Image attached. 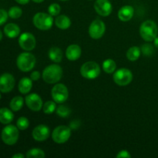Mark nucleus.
<instances>
[{"label": "nucleus", "instance_id": "nucleus-1", "mask_svg": "<svg viewBox=\"0 0 158 158\" xmlns=\"http://www.w3.org/2000/svg\"><path fill=\"white\" fill-rule=\"evenodd\" d=\"M63 77V69L57 64H52L44 69L43 72V79L49 84L56 83Z\"/></svg>", "mask_w": 158, "mask_h": 158}, {"label": "nucleus", "instance_id": "nucleus-2", "mask_svg": "<svg viewBox=\"0 0 158 158\" xmlns=\"http://www.w3.org/2000/svg\"><path fill=\"white\" fill-rule=\"evenodd\" d=\"M158 28L157 24L152 20H146L140 27V35L147 42L154 41L157 36Z\"/></svg>", "mask_w": 158, "mask_h": 158}, {"label": "nucleus", "instance_id": "nucleus-3", "mask_svg": "<svg viewBox=\"0 0 158 158\" xmlns=\"http://www.w3.org/2000/svg\"><path fill=\"white\" fill-rule=\"evenodd\" d=\"M36 60L35 57L30 52H22L18 56L16 60V65L19 69L23 72H29L35 66Z\"/></svg>", "mask_w": 158, "mask_h": 158}, {"label": "nucleus", "instance_id": "nucleus-4", "mask_svg": "<svg viewBox=\"0 0 158 158\" xmlns=\"http://www.w3.org/2000/svg\"><path fill=\"white\" fill-rule=\"evenodd\" d=\"M33 24L40 30H48L53 25V18L50 14L38 12L33 17Z\"/></svg>", "mask_w": 158, "mask_h": 158}, {"label": "nucleus", "instance_id": "nucleus-5", "mask_svg": "<svg viewBox=\"0 0 158 158\" xmlns=\"http://www.w3.org/2000/svg\"><path fill=\"white\" fill-rule=\"evenodd\" d=\"M19 137V128L14 125H7L2 131L1 138L2 141L7 145L15 144L18 141Z\"/></svg>", "mask_w": 158, "mask_h": 158}, {"label": "nucleus", "instance_id": "nucleus-6", "mask_svg": "<svg viewBox=\"0 0 158 158\" xmlns=\"http://www.w3.org/2000/svg\"><path fill=\"white\" fill-rule=\"evenodd\" d=\"M82 77L88 80H94L100 74V67L96 62H86L80 68Z\"/></svg>", "mask_w": 158, "mask_h": 158}, {"label": "nucleus", "instance_id": "nucleus-7", "mask_svg": "<svg viewBox=\"0 0 158 158\" xmlns=\"http://www.w3.org/2000/svg\"><path fill=\"white\" fill-rule=\"evenodd\" d=\"M133 80V74L130 69L121 68L117 69L114 73V81L120 86H127Z\"/></svg>", "mask_w": 158, "mask_h": 158}, {"label": "nucleus", "instance_id": "nucleus-8", "mask_svg": "<svg viewBox=\"0 0 158 158\" xmlns=\"http://www.w3.org/2000/svg\"><path fill=\"white\" fill-rule=\"evenodd\" d=\"M71 136V129L67 126L60 125L56 127L52 133V138L56 143H64Z\"/></svg>", "mask_w": 158, "mask_h": 158}, {"label": "nucleus", "instance_id": "nucleus-9", "mask_svg": "<svg viewBox=\"0 0 158 158\" xmlns=\"http://www.w3.org/2000/svg\"><path fill=\"white\" fill-rule=\"evenodd\" d=\"M52 100L57 103H63L69 97V91L67 87L63 83H57L52 87L51 91Z\"/></svg>", "mask_w": 158, "mask_h": 158}, {"label": "nucleus", "instance_id": "nucleus-10", "mask_svg": "<svg viewBox=\"0 0 158 158\" xmlns=\"http://www.w3.org/2000/svg\"><path fill=\"white\" fill-rule=\"evenodd\" d=\"M106 26L100 19H95L91 23L89 27V35L94 40L100 39L105 33Z\"/></svg>", "mask_w": 158, "mask_h": 158}, {"label": "nucleus", "instance_id": "nucleus-11", "mask_svg": "<svg viewBox=\"0 0 158 158\" xmlns=\"http://www.w3.org/2000/svg\"><path fill=\"white\" fill-rule=\"evenodd\" d=\"M19 45L26 51H31L35 49L36 40L35 36L30 32H23L19 38Z\"/></svg>", "mask_w": 158, "mask_h": 158}, {"label": "nucleus", "instance_id": "nucleus-12", "mask_svg": "<svg viewBox=\"0 0 158 158\" xmlns=\"http://www.w3.org/2000/svg\"><path fill=\"white\" fill-rule=\"evenodd\" d=\"M15 80L13 76L10 73H3L0 76V91L2 93H9L15 86Z\"/></svg>", "mask_w": 158, "mask_h": 158}, {"label": "nucleus", "instance_id": "nucleus-13", "mask_svg": "<svg viewBox=\"0 0 158 158\" xmlns=\"http://www.w3.org/2000/svg\"><path fill=\"white\" fill-rule=\"evenodd\" d=\"M25 102L28 108L35 112L41 110L43 106V100L37 94H30L26 96Z\"/></svg>", "mask_w": 158, "mask_h": 158}, {"label": "nucleus", "instance_id": "nucleus-14", "mask_svg": "<svg viewBox=\"0 0 158 158\" xmlns=\"http://www.w3.org/2000/svg\"><path fill=\"white\" fill-rule=\"evenodd\" d=\"M94 9L98 15L106 17L112 12L113 6L110 0H96Z\"/></svg>", "mask_w": 158, "mask_h": 158}, {"label": "nucleus", "instance_id": "nucleus-15", "mask_svg": "<svg viewBox=\"0 0 158 158\" xmlns=\"http://www.w3.org/2000/svg\"><path fill=\"white\" fill-rule=\"evenodd\" d=\"M32 137L36 141H45L50 135V130L46 125L40 124L35 127L32 133Z\"/></svg>", "mask_w": 158, "mask_h": 158}, {"label": "nucleus", "instance_id": "nucleus-16", "mask_svg": "<svg viewBox=\"0 0 158 158\" xmlns=\"http://www.w3.org/2000/svg\"><path fill=\"white\" fill-rule=\"evenodd\" d=\"M82 50L77 44L69 45L66 50V56L69 61H76L81 56Z\"/></svg>", "mask_w": 158, "mask_h": 158}, {"label": "nucleus", "instance_id": "nucleus-17", "mask_svg": "<svg viewBox=\"0 0 158 158\" xmlns=\"http://www.w3.org/2000/svg\"><path fill=\"white\" fill-rule=\"evenodd\" d=\"M134 9L131 6H124L120 9L118 12V18L122 22H128L133 18Z\"/></svg>", "mask_w": 158, "mask_h": 158}, {"label": "nucleus", "instance_id": "nucleus-18", "mask_svg": "<svg viewBox=\"0 0 158 158\" xmlns=\"http://www.w3.org/2000/svg\"><path fill=\"white\" fill-rule=\"evenodd\" d=\"M4 33L10 39L16 38L20 34L19 26L15 23H8L4 27Z\"/></svg>", "mask_w": 158, "mask_h": 158}, {"label": "nucleus", "instance_id": "nucleus-19", "mask_svg": "<svg viewBox=\"0 0 158 158\" xmlns=\"http://www.w3.org/2000/svg\"><path fill=\"white\" fill-rule=\"evenodd\" d=\"M12 110L6 107L0 108V123L2 124H9L13 120L14 115Z\"/></svg>", "mask_w": 158, "mask_h": 158}, {"label": "nucleus", "instance_id": "nucleus-20", "mask_svg": "<svg viewBox=\"0 0 158 158\" xmlns=\"http://www.w3.org/2000/svg\"><path fill=\"white\" fill-rule=\"evenodd\" d=\"M32 87V80L28 77H23L19 80L18 84L19 90L21 94H27Z\"/></svg>", "mask_w": 158, "mask_h": 158}, {"label": "nucleus", "instance_id": "nucleus-21", "mask_svg": "<svg viewBox=\"0 0 158 158\" xmlns=\"http://www.w3.org/2000/svg\"><path fill=\"white\" fill-rule=\"evenodd\" d=\"M55 24L59 29L62 30H65L70 27L71 20L67 15H57L55 19Z\"/></svg>", "mask_w": 158, "mask_h": 158}, {"label": "nucleus", "instance_id": "nucleus-22", "mask_svg": "<svg viewBox=\"0 0 158 158\" xmlns=\"http://www.w3.org/2000/svg\"><path fill=\"white\" fill-rule=\"evenodd\" d=\"M48 56H49V58L52 62L56 63H59L62 61V59H63V52L59 47L53 46V47H51L49 49Z\"/></svg>", "mask_w": 158, "mask_h": 158}, {"label": "nucleus", "instance_id": "nucleus-23", "mask_svg": "<svg viewBox=\"0 0 158 158\" xmlns=\"http://www.w3.org/2000/svg\"><path fill=\"white\" fill-rule=\"evenodd\" d=\"M23 103H24V99L20 96H16L12 99L10 103H9V106L12 111L16 112L22 109V107L23 106Z\"/></svg>", "mask_w": 158, "mask_h": 158}, {"label": "nucleus", "instance_id": "nucleus-24", "mask_svg": "<svg viewBox=\"0 0 158 158\" xmlns=\"http://www.w3.org/2000/svg\"><path fill=\"white\" fill-rule=\"evenodd\" d=\"M141 54V49L138 46H132L127 52V58L130 61H136L139 59Z\"/></svg>", "mask_w": 158, "mask_h": 158}, {"label": "nucleus", "instance_id": "nucleus-25", "mask_svg": "<svg viewBox=\"0 0 158 158\" xmlns=\"http://www.w3.org/2000/svg\"><path fill=\"white\" fill-rule=\"evenodd\" d=\"M103 69L104 70V72H106V73H113L115 72L116 69H117V63H115V61L114 60L107 59V60L103 61Z\"/></svg>", "mask_w": 158, "mask_h": 158}, {"label": "nucleus", "instance_id": "nucleus-26", "mask_svg": "<svg viewBox=\"0 0 158 158\" xmlns=\"http://www.w3.org/2000/svg\"><path fill=\"white\" fill-rule=\"evenodd\" d=\"M46 157L44 151L39 148H32L29 150L26 153L27 158H44Z\"/></svg>", "mask_w": 158, "mask_h": 158}, {"label": "nucleus", "instance_id": "nucleus-27", "mask_svg": "<svg viewBox=\"0 0 158 158\" xmlns=\"http://www.w3.org/2000/svg\"><path fill=\"white\" fill-rule=\"evenodd\" d=\"M56 110V104L54 100L46 102L43 106V110L46 114H52Z\"/></svg>", "mask_w": 158, "mask_h": 158}, {"label": "nucleus", "instance_id": "nucleus-28", "mask_svg": "<svg viewBox=\"0 0 158 158\" xmlns=\"http://www.w3.org/2000/svg\"><path fill=\"white\" fill-rule=\"evenodd\" d=\"M8 14H9V17L15 19H19L21 16L22 14H23V11H22L21 8L18 7V6H12L9 9Z\"/></svg>", "mask_w": 158, "mask_h": 158}, {"label": "nucleus", "instance_id": "nucleus-29", "mask_svg": "<svg viewBox=\"0 0 158 158\" xmlns=\"http://www.w3.org/2000/svg\"><path fill=\"white\" fill-rule=\"evenodd\" d=\"M70 113L71 110L68 106H64V105H60L56 109L57 115L60 117H63V118H66V117H69Z\"/></svg>", "mask_w": 158, "mask_h": 158}, {"label": "nucleus", "instance_id": "nucleus-30", "mask_svg": "<svg viewBox=\"0 0 158 158\" xmlns=\"http://www.w3.org/2000/svg\"><path fill=\"white\" fill-rule=\"evenodd\" d=\"M29 126V121L26 117H21L17 120L16 121V127L19 128V130L21 131H25L27 129Z\"/></svg>", "mask_w": 158, "mask_h": 158}, {"label": "nucleus", "instance_id": "nucleus-31", "mask_svg": "<svg viewBox=\"0 0 158 158\" xmlns=\"http://www.w3.org/2000/svg\"><path fill=\"white\" fill-rule=\"evenodd\" d=\"M60 11H61V6L59 4H57V3H52L48 7V12L52 16H57V15H59Z\"/></svg>", "mask_w": 158, "mask_h": 158}, {"label": "nucleus", "instance_id": "nucleus-32", "mask_svg": "<svg viewBox=\"0 0 158 158\" xmlns=\"http://www.w3.org/2000/svg\"><path fill=\"white\" fill-rule=\"evenodd\" d=\"M141 52L145 56H152L153 53L154 52V46L151 44H144L141 47Z\"/></svg>", "mask_w": 158, "mask_h": 158}, {"label": "nucleus", "instance_id": "nucleus-33", "mask_svg": "<svg viewBox=\"0 0 158 158\" xmlns=\"http://www.w3.org/2000/svg\"><path fill=\"white\" fill-rule=\"evenodd\" d=\"M9 14L5 9H0V26H2L8 19Z\"/></svg>", "mask_w": 158, "mask_h": 158}, {"label": "nucleus", "instance_id": "nucleus-34", "mask_svg": "<svg viewBox=\"0 0 158 158\" xmlns=\"http://www.w3.org/2000/svg\"><path fill=\"white\" fill-rule=\"evenodd\" d=\"M117 158H131V155L130 154L129 151H126V150H123L120 151L118 154H117Z\"/></svg>", "mask_w": 158, "mask_h": 158}, {"label": "nucleus", "instance_id": "nucleus-35", "mask_svg": "<svg viewBox=\"0 0 158 158\" xmlns=\"http://www.w3.org/2000/svg\"><path fill=\"white\" fill-rule=\"evenodd\" d=\"M40 77H41V74H40V71H33L30 74V79L32 81H36L40 78Z\"/></svg>", "mask_w": 158, "mask_h": 158}, {"label": "nucleus", "instance_id": "nucleus-36", "mask_svg": "<svg viewBox=\"0 0 158 158\" xmlns=\"http://www.w3.org/2000/svg\"><path fill=\"white\" fill-rule=\"evenodd\" d=\"M29 1L30 0H15V2L20 5H26L27 3H29Z\"/></svg>", "mask_w": 158, "mask_h": 158}, {"label": "nucleus", "instance_id": "nucleus-37", "mask_svg": "<svg viewBox=\"0 0 158 158\" xmlns=\"http://www.w3.org/2000/svg\"><path fill=\"white\" fill-rule=\"evenodd\" d=\"M24 154H15L12 156V158H24Z\"/></svg>", "mask_w": 158, "mask_h": 158}, {"label": "nucleus", "instance_id": "nucleus-38", "mask_svg": "<svg viewBox=\"0 0 158 158\" xmlns=\"http://www.w3.org/2000/svg\"><path fill=\"white\" fill-rule=\"evenodd\" d=\"M154 46H155V47H157L158 49V36L156 37V38L154 40Z\"/></svg>", "mask_w": 158, "mask_h": 158}, {"label": "nucleus", "instance_id": "nucleus-39", "mask_svg": "<svg viewBox=\"0 0 158 158\" xmlns=\"http://www.w3.org/2000/svg\"><path fill=\"white\" fill-rule=\"evenodd\" d=\"M32 1L34 2H35V3H41V2H43L44 0H32Z\"/></svg>", "mask_w": 158, "mask_h": 158}, {"label": "nucleus", "instance_id": "nucleus-40", "mask_svg": "<svg viewBox=\"0 0 158 158\" xmlns=\"http://www.w3.org/2000/svg\"><path fill=\"white\" fill-rule=\"evenodd\" d=\"M2 31L0 30V41L2 40Z\"/></svg>", "mask_w": 158, "mask_h": 158}, {"label": "nucleus", "instance_id": "nucleus-41", "mask_svg": "<svg viewBox=\"0 0 158 158\" xmlns=\"http://www.w3.org/2000/svg\"><path fill=\"white\" fill-rule=\"evenodd\" d=\"M60 1H63V2H65V1H67V0H60Z\"/></svg>", "mask_w": 158, "mask_h": 158}, {"label": "nucleus", "instance_id": "nucleus-42", "mask_svg": "<svg viewBox=\"0 0 158 158\" xmlns=\"http://www.w3.org/2000/svg\"><path fill=\"white\" fill-rule=\"evenodd\" d=\"M0 99H1V94H0Z\"/></svg>", "mask_w": 158, "mask_h": 158}]
</instances>
